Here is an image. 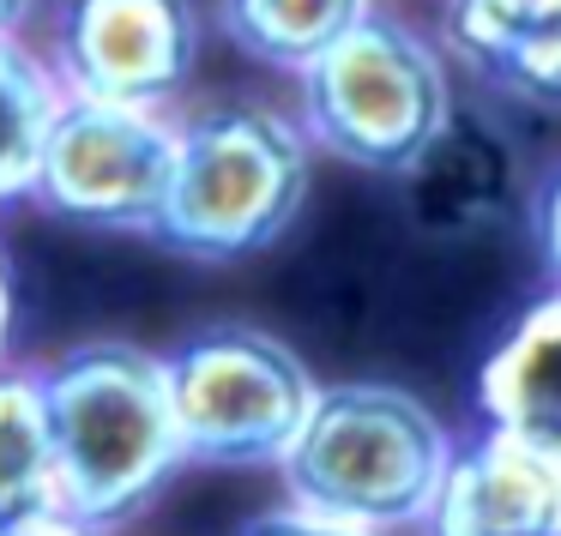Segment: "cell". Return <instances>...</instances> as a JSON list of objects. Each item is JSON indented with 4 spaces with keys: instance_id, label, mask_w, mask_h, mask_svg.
Listing matches in <instances>:
<instances>
[{
    "instance_id": "obj_1",
    "label": "cell",
    "mask_w": 561,
    "mask_h": 536,
    "mask_svg": "<svg viewBox=\"0 0 561 536\" xmlns=\"http://www.w3.org/2000/svg\"><path fill=\"white\" fill-rule=\"evenodd\" d=\"M37 380L49 404L61 500L98 531L146 512L175 482V470H187L170 356L91 338L37 362Z\"/></svg>"
},
{
    "instance_id": "obj_2",
    "label": "cell",
    "mask_w": 561,
    "mask_h": 536,
    "mask_svg": "<svg viewBox=\"0 0 561 536\" xmlns=\"http://www.w3.org/2000/svg\"><path fill=\"white\" fill-rule=\"evenodd\" d=\"M314 151L302 115L266 97L182 103V158L151 242L206 266L266 254L314 194Z\"/></svg>"
},
{
    "instance_id": "obj_3",
    "label": "cell",
    "mask_w": 561,
    "mask_h": 536,
    "mask_svg": "<svg viewBox=\"0 0 561 536\" xmlns=\"http://www.w3.org/2000/svg\"><path fill=\"white\" fill-rule=\"evenodd\" d=\"M459 440L416 392L392 380H339L320 386L314 416L284 458V500L387 536H423Z\"/></svg>"
},
{
    "instance_id": "obj_4",
    "label": "cell",
    "mask_w": 561,
    "mask_h": 536,
    "mask_svg": "<svg viewBox=\"0 0 561 536\" xmlns=\"http://www.w3.org/2000/svg\"><path fill=\"white\" fill-rule=\"evenodd\" d=\"M296 115L327 158L375 175H411L459 115L453 55L404 13L375 7L296 73Z\"/></svg>"
},
{
    "instance_id": "obj_5",
    "label": "cell",
    "mask_w": 561,
    "mask_h": 536,
    "mask_svg": "<svg viewBox=\"0 0 561 536\" xmlns=\"http://www.w3.org/2000/svg\"><path fill=\"white\" fill-rule=\"evenodd\" d=\"M170 386L187 464L211 470H284L320 404L314 368L254 326H211L175 343Z\"/></svg>"
},
{
    "instance_id": "obj_6",
    "label": "cell",
    "mask_w": 561,
    "mask_h": 536,
    "mask_svg": "<svg viewBox=\"0 0 561 536\" xmlns=\"http://www.w3.org/2000/svg\"><path fill=\"white\" fill-rule=\"evenodd\" d=\"M182 158V109L73 97L67 91L43 139L31 206L103 235H158Z\"/></svg>"
},
{
    "instance_id": "obj_7",
    "label": "cell",
    "mask_w": 561,
    "mask_h": 536,
    "mask_svg": "<svg viewBox=\"0 0 561 536\" xmlns=\"http://www.w3.org/2000/svg\"><path fill=\"white\" fill-rule=\"evenodd\" d=\"M199 49L206 19L194 0H55L43 37L61 91L158 109H182Z\"/></svg>"
},
{
    "instance_id": "obj_8",
    "label": "cell",
    "mask_w": 561,
    "mask_h": 536,
    "mask_svg": "<svg viewBox=\"0 0 561 536\" xmlns=\"http://www.w3.org/2000/svg\"><path fill=\"white\" fill-rule=\"evenodd\" d=\"M423 536H561V452L477 422L453 452Z\"/></svg>"
},
{
    "instance_id": "obj_9",
    "label": "cell",
    "mask_w": 561,
    "mask_h": 536,
    "mask_svg": "<svg viewBox=\"0 0 561 536\" xmlns=\"http://www.w3.org/2000/svg\"><path fill=\"white\" fill-rule=\"evenodd\" d=\"M477 422L561 452V283L543 290L477 374Z\"/></svg>"
},
{
    "instance_id": "obj_10",
    "label": "cell",
    "mask_w": 561,
    "mask_h": 536,
    "mask_svg": "<svg viewBox=\"0 0 561 536\" xmlns=\"http://www.w3.org/2000/svg\"><path fill=\"white\" fill-rule=\"evenodd\" d=\"M375 7L380 0H218V25L248 61L296 79Z\"/></svg>"
},
{
    "instance_id": "obj_11",
    "label": "cell",
    "mask_w": 561,
    "mask_h": 536,
    "mask_svg": "<svg viewBox=\"0 0 561 536\" xmlns=\"http://www.w3.org/2000/svg\"><path fill=\"white\" fill-rule=\"evenodd\" d=\"M61 79H55L43 43L0 37V211H13L37 187L43 139L61 109Z\"/></svg>"
},
{
    "instance_id": "obj_12",
    "label": "cell",
    "mask_w": 561,
    "mask_h": 536,
    "mask_svg": "<svg viewBox=\"0 0 561 536\" xmlns=\"http://www.w3.org/2000/svg\"><path fill=\"white\" fill-rule=\"evenodd\" d=\"M61 476H55V434L49 404H43L37 368H0V536L19 518L55 506Z\"/></svg>"
},
{
    "instance_id": "obj_13",
    "label": "cell",
    "mask_w": 561,
    "mask_h": 536,
    "mask_svg": "<svg viewBox=\"0 0 561 536\" xmlns=\"http://www.w3.org/2000/svg\"><path fill=\"white\" fill-rule=\"evenodd\" d=\"M489 85H495L501 97L525 103V109L561 115V7H543V13L519 31V43H513L507 61L489 73Z\"/></svg>"
},
{
    "instance_id": "obj_14",
    "label": "cell",
    "mask_w": 561,
    "mask_h": 536,
    "mask_svg": "<svg viewBox=\"0 0 561 536\" xmlns=\"http://www.w3.org/2000/svg\"><path fill=\"white\" fill-rule=\"evenodd\" d=\"M236 536H387V531H368V524L332 518V512H314V506H302V500H284V506L254 512Z\"/></svg>"
},
{
    "instance_id": "obj_15",
    "label": "cell",
    "mask_w": 561,
    "mask_h": 536,
    "mask_svg": "<svg viewBox=\"0 0 561 536\" xmlns=\"http://www.w3.org/2000/svg\"><path fill=\"white\" fill-rule=\"evenodd\" d=\"M531 235H537V254H543L549 278L561 283V170H549L531 199Z\"/></svg>"
},
{
    "instance_id": "obj_16",
    "label": "cell",
    "mask_w": 561,
    "mask_h": 536,
    "mask_svg": "<svg viewBox=\"0 0 561 536\" xmlns=\"http://www.w3.org/2000/svg\"><path fill=\"white\" fill-rule=\"evenodd\" d=\"M7 536H103L91 518H79L67 500H55V506H43V512H31V518H19Z\"/></svg>"
},
{
    "instance_id": "obj_17",
    "label": "cell",
    "mask_w": 561,
    "mask_h": 536,
    "mask_svg": "<svg viewBox=\"0 0 561 536\" xmlns=\"http://www.w3.org/2000/svg\"><path fill=\"white\" fill-rule=\"evenodd\" d=\"M13 326H19V290H13V259L0 247V368L13 362Z\"/></svg>"
},
{
    "instance_id": "obj_18",
    "label": "cell",
    "mask_w": 561,
    "mask_h": 536,
    "mask_svg": "<svg viewBox=\"0 0 561 536\" xmlns=\"http://www.w3.org/2000/svg\"><path fill=\"white\" fill-rule=\"evenodd\" d=\"M49 13V0H0V37H31Z\"/></svg>"
},
{
    "instance_id": "obj_19",
    "label": "cell",
    "mask_w": 561,
    "mask_h": 536,
    "mask_svg": "<svg viewBox=\"0 0 561 536\" xmlns=\"http://www.w3.org/2000/svg\"><path fill=\"white\" fill-rule=\"evenodd\" d=\"M537 7H561V0H537Z\"/></svg>"
}]
</instances>
